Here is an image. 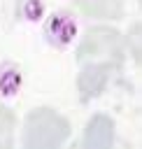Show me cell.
Instances as JSON below:
<instances>
[{
  "label": "cell",
  "mask_w": 142,
  "mask_h": 149,
  "mask_svg": "<svg viewBox=\"0 0 142 149\" xmlns=\"http://www.w3.org/2000/svg\"><path fill=\"white\" fill-rule=\"evenodd\" d=\"M116 72H121V65H116V63H107V61L81 63V70L74 79L79 102H91V100L100 98Z\"/></svg>",
  "instance_id": "3957f363"
},
{
  "label": "cell",
  "mask_w": 142,
  "mask_h": 149,
  "mask_svg": "<svg viewBox=\"0 0 142 149\" xmlns=\"http://www.w3.org/2000/svg\"><path fill=\"white\" fill-rule=\"evenodd\" d=\"M23 86V72L16 63L2 61L0 63V102H7L19 95Z\"/></svg>",
  "instance_id": "52a82bcc"
},
{
  "label": "cell",
  "mask_w": 142,
  "mask_h": 149,
  "mask_svg": "<svg viewBox=\"0 0 142 149\" xmlns=\"http://www.w3.org/2000/svg\"><path fill=\"white\" fill-rule=\"evenodd\" d=\"M14 130H16V112L0 102V149L14 147Z\"/></svg>",
  "instance_id": "ba28073f"
},
{
  "label": "cell",
  "mask_w": 142,
  "mask_h": 149,
  "mask_svg": "<svg viewBox=\"0 0 142 149\" xmlns=\"http://www.w3.org/2000/svg\"><path fill=\"white\" fill-rule=\"evenodd\" d=\"M114 140H116L114 119L105 112H95L84 126L79 147H84V149H109V147H114Z\"/></svg>",
  "instance_id": "5b68a950"
},
{
  "label": "cell",
  "mask_w": 142,
  "mask_h": 149,
  "mask_svg": "<svg viewBox=\"0 0 142 149\" xmlns=\"http://www.w3.org/2000/svg\"><path fill=\"white\" fill-rule=\"evenodd\" d=\"M77 63H91V61H107V63H116L123 68L126 63V44H123V33L114 26L107 23H98L86 28V33L81 35L79 44H77V54H74Z\"/></svg>",
  "instance_id": "7a4b0ae2"
},
{
  "label": "cell",
  "mask_w": 142,
  "mask_h": 149,
  "mask_svg": "<svg viewBox=\"0 0 142 149\" xmlns=\"http://www.w3.org/2000/svg\"><path fill=\"white\" fill-rule=\"evenodd\" d=\"M72 135V123L68 116L49 105L33 107L23 119L21 144L26 149H56L65 144Z\"/></svg>",
  "instance_id": "6da1fadb"
},
{
  "label": "cell",
  "mask_w": 142,
  "mask_h": 149,
  "mask_svg": "<svg viewBox=\"0 0 142 149\" xmlns=\"http://www.w3.org/2000/svg\"><path fill=\"white\" fill-rule=\"evenodd\" d=\"M42 33H44V40H47L49 47H54V49H68L74 42L77 33H79V26H77V19H74L72 12L56 9V12H51L44 19Z\"/></svg>",
  "instance_id": "277c9868"
},
{
  "label": "cell",
  "mask_w": 142,
  "mask_h": 149,
  "mask_svg": "<svg viewBox=\"0 0 142 149\" xmlns=\"http://www.w3.org/2000/svg\"><path fill=\"white\" fill-rule=\"evenodd\" d=\"M47 12L44 0H14V16L19 21H42Z\"/></svg>",
  "instance_id": "9c48e42d"
},
{
  "label": "cell",
  "mask_w": 142,
  "mask_h": 149,
  "mask_svg": "<svg viewBox=\"0 0 142 149\" xmlns=\"http://www.w3.org/2000/svg\"><path fill=\"white\" fill-rule=\"evenodd\" d=\"M140 40H142V26L140 21L130 23L128 33L123 35V44H126V56H130L135 61V65H140V56H142V47H140Z\"/></svg>",
  "instance_id": "30bf717a"
},
{
  "label": "cell",
  "mask_w": 142,
  "mask_h": 149,
  "mask_svg": "<svg viewBox=\"0 0 142 149\" xmlns=\"http://www.w3.org/2000/svg\"><path fill=\"white\" fill-rule=\"evenodd\" d=\"M72 7L79 14L98 21H119L126 14L123 0H72Z\"/></svg>",
  "instance_id": "8992f818"
}]
</instances>
